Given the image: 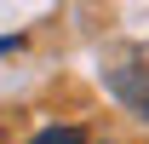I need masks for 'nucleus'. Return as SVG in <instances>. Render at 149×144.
I'll return each mask as SVG.
<instances>
[{
	"label": "nucleus",
	"instance_id": "2",
	"mask_svg": "<svg viewBox=\"0 0 149 144\" xmlns=\"http://www.w3.org/2000/svg\"><path fill=\"white\" fill-rule=\"evenodd\" d=\"M29 144H86V133H80V127H46V133H35Z\"/></svg>",
	"mask_w": 149,
	"mask_h": 144
},
{
	"label": "nucleus",
	"instance_id": "1",
	"mask_svg": "<svg viewBox=\"0 0 149 144\" xmlns=\"http://www.w3.org/2000/svg\"><path fill=\"white\" fill-rule=\"evenodd\" d=\"M103 81H109V92L126 109H138L149 121V64L143 58H115V64H103Z\"/></svg>",
	"mask_w": 149,
	"mask_h": 144
},
{
	"label": "nucleus",
	"instance_id": "3",
	"mask_svg": "<svg viewBox=\"0 0 149 144\" xmlns=\"http://www.w3.org/2000/svg\"><path fill=\"white\" fill-rule=\"evenodd\" d=\"M12 46H17V40H12V35H6V40H0V52H12Z\"/></svg>",
	"mask_w": 149,
	"mask_h": 144
}]
</instances>
